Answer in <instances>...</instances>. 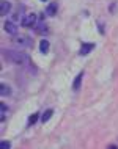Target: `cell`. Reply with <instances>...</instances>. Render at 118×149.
<instances>
[{
	"label": "cell",
	"mask_w": 118,
	"mask_h": 149,
	"mask_svg": "<svg viewBox=\"0 0 118 149\" xmlns=\"http://www.w3.org/2000/svg\"><path fill=\"white\" fill-rule=\"evenodd\" d=\"M95 49V44H84L82 47H80V52L79 54L80 55H87V54H90V50Z\"/></svg>",
	"instance_id": "obj_6"
},
{
	"label": "cell",
	"mask_w": 118,
	"mask_h": 149,
	"mask_svg": "<svg viewBox=\"0 0 118 149\" xmlns=\"http://www.w3.org/2000/svg\"><path fill=\"white\" fill-rule=\"evenodd\" d=\"M52 113H54L52 110H46V111H44V115H43V123H47V121L51 119Z\"/></svg>",
	"instance_id": "obj_10"
},
{
	"label": "cell",
	"mask_w": 118,
	"mask_h": 149,
	"mask_svg": "<svg viewBox=\"0 0 118 149\" xmlns=\"http://www.w3.org/2000/svg\"><path fill=\"white\" fill-rule=\"evenodd\" d=\"M36 119H38V113L32 115V116H30V119H28V126H32V124H35V123H36Z\"/></svg>",
	"instance_id": "obj_12"
},
{
	"label": "cell",
	"mask_w": 118,
	"mask_h": 149,
	"mask_svg": "<svg viewBox=\"0 0 118 149\" xmlns=\"http://www.w3.org/2000/svg\"><path fill=\"white\" fill-rule=\"evenodd\" d=\"M46 13H47V16H54L57 13V3H51V5L47 6Z\"/></svg>",
	"instance_id": "obj_8"
},
{
	"label": "cell",
	"mask_w": 118,
	"mask_h": 149,
	"mask_svg": "<svg viewBox=\"0 0 118 149\" xmlns=\"http://www.w3.org/2000/svg\"><path fill=\"white\" fill-rule=\"evenodd\" d=\"M39 50H41L43 54H46V52L49 50V42L46 41V39H43V41L39 42Z\"/></svg>",
	"instance_id": "obj_9"
},
{
	"label": "cell",
	"mask_w": 118,
	"mask_h": 149,
	"mask_svg": "<svg viewBox=\"0 0 118 149\" xmlns=\"http://www.w3.org/2000/svg\"><path fill=\"white\" fill-rule=\"evenodd\" d=\"M82 77H84V72H79V74H77V77L74 79V82H72V90H74V91L80 90V83H82Z\"/></svg>",
	"instance_id": "obj_5"
},
{
	"label": "cell",
	"mask_w": 118,
	"mask_h": 149,
	"mask_svg": "<svg viewBox=\"0 0 118 149\" xmlns=\"http://www.w3.org/2000/svg\"><path fill=\"white\" fill-rule=\"evenodd\" d=\"M14 42L19 44V46H27V44H28V42H27V38H16Z\"/></svg>",
	"instance_id": "obj_11"
},
{
	"label": "cell",
	"mask_w": 118,
	"mask_h": 149,
	"mask_svg": "<svg viewBox=\"0 0 118 149\" xmlns=\"http://www.w3.org/2000/svg\"><path fill=\"white\" fill-rule=\"evenodd\" d=\"M21 24H22V27H35V24H36V14H35V13L25 14V16L22 17Z\"/></svg>",
	"instance_id": "obj_2"
},
{
	"label": "cell",
	"mask_w": 118,
	"mask_h": 149,
	"mask_svg": "<svg viewBox=\"0 0 118 149\" xmlns=\"http://www.w3.org/2000/svg\"><path fill=\"white\" fill-rule=\"evenodd\" d=\"M0 148H2V149H8V148H11V143H8V141H2V143H0Z\"/></svg>",
	"instance_id": "obj_13"
},
{
	"label": "cell",
	"mask_w": 118,
	"mask_h": 149,
	"mask_svg": "<svg viewBox=\"0 0 118 149\" xmlns=\"http://www.w3.org/2000/svg\"><path fill=\"white\" fill-rule=\"evenodd\" d=\"M5 31H8V33H11V35H16L18 33V27H16V24L14 22H5Z\"/></svg>",
	"instance_id": "obj_4"
},
{
	"label": "cell",
	"mask_w": 118,
	"mask_h": 149,
	"mask_svg": "<svg viewBox=\"0 0 118 149\" xmlns=\"http://www.w3.org/2000/svg\"><path fill=\"white\" fill-rule=\"evenodd\" d=\"M10 10H11L10 2H5V0H2V2H0V14H2V16H6L8 13H10Z\"/></svg>",
	"instance_id": "obj_3"
},
{
	"label": "cell",
	"mask_w": 118,
	"mask_h": 149,
	"mask_svg": "<svg viewBox=\"0 0 118 149\" xmlns=\"http://www.w3.org/2000/svg\"><path fill=\"white\" fill-rule=\"evenodd\" d=\"M3 57L5 60H8L10 63L13 64H24L28 61V57L25 52H19V50H8V49H3Z\"/></svg>",
	"instance_id": "obj_1"
},
{
	"label": "cell",
	"mask_w": 118,
	"mask_h": 149,
	"mask_svg": "<svg viewBox=\"0 0 118 149\" xmlns=\"http://www.w3.org/2000/svg\"><path fill=\"white\" fill-rule=\"evenodd\" d=\"M0 88H2V90H0V94H2V96H10L11 94V88L8 85H5V83H2V86H0Z\"/></svg>",
	"instance_id": "obj_7"
}]
</instances>
